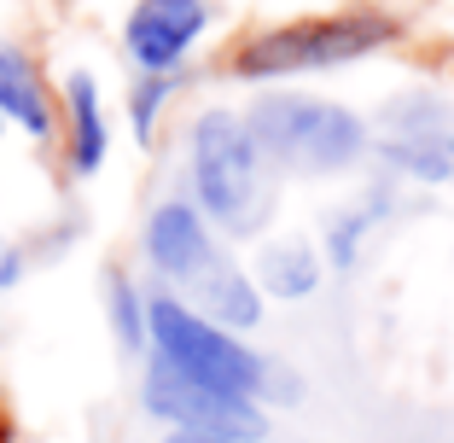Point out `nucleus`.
Returning <instances> with one entry per match:
<instances>
[{
	"mask_svg": "<svg viewBox=\"0 0 454 443\" xmlns=\"http://www.w3.org/2000/svg\"><path fill=\"white\" fill-rule=\"evenodd\" d=\"M0 431H6V420H0Z\"/></svg>",
	"mask_w": 454,
	"mask_h": 443,
	"instance_id": "obj_19",
	"label": "nucleus"
},
{
	"mask_svg": "<svg viewBox=\"0 0 454 443\" xmlns=\"http://www.w3.org/2000/svg\"><path fill=\"white\" fill-rule=\"evenodd\" d=\"M192 193L204 216L227 233H256L268 210V170L239 117L204 111L192 123Z\"/></svg>",
	"mask_w": 454,
	"mask_h": 443,
	"instance_id": "obj_4",
	"label": "nucleus"
},
{
	"mask_svg": "<svg viewBox=\"0 0 454 443\" xmlns=\"http://www.w3.org/2000/svg\"><path fill=\"white\" fill-rule=\"evenodd\" d=\"M204 29H210L204 0H134L129 24H122V47L140 65V76H175Z\"/></svg>",
	"mask_w": 454,
	"mask_h": 443,
	"instance_id": "obj_7",
	"label": "nucleus"
},
{
	"mask_svg": "<svg viewBox=\"0 0 454 443\" xmlns=\"http://www.w3.org/2000/svg\"><path fill=\"white\" fill-rule=\"evenodd\" d=\"M0 123H18L29 140H47L59 129L47 76H41L35 59L24 47H12V41H0Z\"/></svg>",
	"mask_w": 454,
	"mask_h": 443,
	"instance_id": "obj_9",
	"label": "nucleus"
},
{
	"mask_svg": "<svg viewBox=\"0 0 454 443\" xmlns=\"http://www.w3.org/2000/svg\"><path fill=\"white\" fill-rule=\"evenodd\" d=\"M111 327H117L122 350H140V344H146V297L134 292L129 274H111Z\"/></svg>",
	"mask_w": 454,
	"mask_h": 443,
	"instance_id": "obj_14",
	"label": "nucleus"
},
{
	"mask_svg": "<svg viewBox=\"0 0 454 443\" xmlns=\"http://www.w3.org/2000/svg\"><path fill=\"white\" fill-rule=\"evenodd\" d=\"M175 94V76H140L134 82V94H129V123H134V135L152 140V129H158V111L163 99Z\"/></svg>",
	"mask_w": 454,
	"mask_h": 443,
	"instance_id": "obj_15",
	"label": "nucleus"
},
{
	"mask_svg": "<svg viewBox=\"0 0 454 443\" xmlns=\"http://www.w3.org/2000/svg\"><path fill=\"white\" fill-rule=\"evenodd\" d=\"M65 152H70V175H99L111 152V123H106V99L99 82L88 70H70L65 82Z\"/></svg>",
	"mask_w": 454,
	"mask_h": 443,
	"instance_id": "obj_10",
	"label": "nucleus"
},
{
	"mask_svg": "<svg viewBox=\"0 0 454 443\" xmlns=\"http://www.w3.org/2000/svg\"><path fill=\"white\" fill-rule=\"evenodd\" d=\"M245 135L262 152V163H286V170L309 175H338L367 152V129L349 106L315 94H268L245 117Z\"/></svg>",
	"mask_w": 454,
	"mask_h": 443,
	"instance_id": "obj_1",
	"label": "nucleus"
},
{
	"mask_svg": "<svg viewBox=\"0 0 454 443\" xmlns=\"http://www.w3.org/2000/svg\"><path fill=\"white\" fill-rule=\"evenodd\" d=\"M140 397H146V415L169 420L175 431H204V438H262V408L245 403V397H222V391L210 385H192L187 374H175V368H163L158 356H152L146 368V385H140Z\"/></svg>",
	"mask_w": 454,
	"mask_h": 443,
	"instance_id": "obj_5",
	"label": "nucleus"
},
{
	"mask_svg": "<svg viewBox=\"0 0 454 443\" xmlns=\"http://www.w3.org/2000/svg\"><path fill=\"white\" fill-rule=\"evenodd\" d=\"M18 274H24V251L0 240V286H18Z\"/></svg>",
	"mask_w": 454,
	"mask_h": 443,
	"instance_id": "obj_16",
	"label": "nucleus"
},
{
	"mask_svg": "<svg viewBox=\"0 0 454 443\" xmlns=\"http://www.w3.org/2000/svg\"><path fill=\"white\" fill-rule=\"evenodd\" d=\"M146 257L152 269L175 286H192L204 269L215 263V245H210V228H204V216L192 204L169 199L146 216Z\"/></svg>",
	"mask_w": 454,
	"mask_h": 443,
	"instance_id": "obj_8",
	"label": "nucleus"
},
{
	"mask_svg": "<svg viewBox=\"0 0 454 443\" xmlns=\"http://www.w3.org/2000/svg\"><path fill=\"white\" fill-rule=\"evenodd\" d=\"M396 41V18L379 12H338V18H297L280 29H256L233 53V76L274 82V76H309V70H338L379 53Z\"/></svg>",
	"mask_w": 454,
	"mask_h": 443,
	"instance_id": "obj_2",
	"label": "nucleus"
},
{
	"mask_svg": "<svg viewBox=\"0 0 454 443\" xmlns=\"http://www.w3.org/2000/svg\"><path fill=\"white\" fill-rule=\"evenodd\" d=\"M256 281L274 297H309L321 286V257L303 240H280V245H268V251L256 257Z\"/></svg>",
	"mask_w": 454,
	"mask_h": 443,
	"instance_id": "obj_12",
	"label": "nucleus"
},
{
	"mask_svg": "<svg viewBox=\"0 0 454 443\" xmlns=\"http://www.w3.org/2000/svg\"><path fill=\"white\" fill-rule=\"evenodd\" d=\"M390 170L414 181H454V111L437 94H402L385 106V140Z\"/></svg>",
	"mask_w": 454,
	"mask_h": 443,
	"instance_id": "obj_6",
	"label": "nucleus"
},
{
	"mask_svg": "<svg viewBox=\"0 0 454 443\" xmlns=\"http://www.w3.org/2000/svg\"><path fill=\"white\" fill-rule=\"evenodd\" d=\"M379 210H385V193H373V199L361 204V210H344V216L333 222V240H326V251H333L338 269H349V263L361 257V233L379 228Z\"/></svg>",
	"mask_w": 454,
	"mask_h": 443,
	"instance_id": "obj_13",
	"label": "nucleus"
},
{
	"mask_svg": "<svg viewBox=\"0 0 454 443\" xmlns=\"http://www.w3.org/2000/svg\"><path fill=\"white\" fill-rule=\"evenodd\" d=\"M169 443H251V438H204V431H175Z\"/></svg>",
	"mask_w": 454,
	"mask_h": 443,
	"instance_id": "obj_17",
	"label": "nucleus"
},
{
	"mask_svg": "<svg viewBox=\"0 0 454 443\" xmlns=\"http://www.w3.org/2000/svg\"><path fill=\"white\" fill-rule=\"evenodd\" d=\"M146 344L158 350V362L187 374L192 385H210L222 397H245V403H262L268 397V374L274 368L245 350L227 327L204 321L199 309H187L181 297H152L146 304Z\"/></svg>",
	"mask_w": 454,
	"mask_h": 443,
	"instance_id": "obj_3",
	"label": "nucleus"
},
{
	"mask_svg": "<svg viewBox=\"0 0 454 443\" xmlns=\"http://www.w3.org/2000/svg\"><path fill=\"white\" fill-rule=\"evenodd\" d=\"M187 292H192L187 309H204V321L227 327V333H233V327H256V321H262V292H256V281L245 269H233L227 257H215Z\"/></svg>",
	"mask_w": 454,
	"mask_h": 443,
	"instance_id": "obj_11",
	"label": "nucleus"
},
{
	"mask_svg": "<svg viewBox=\"0 0 454 443\" xmlns=\"http://www.w3.org/2000/svg\"><path fill=\"white\" fill-rule=\"evenodd\" d=\"M0 135H6V123H0Z\"/></svg>",
	"mask_w": 454,
	"mask_h": 443,
	"instance_id": "obj_18",
	"label": "nucleus"
}]
</instances>
